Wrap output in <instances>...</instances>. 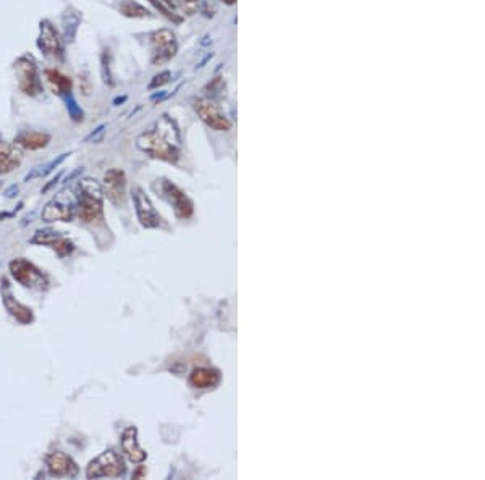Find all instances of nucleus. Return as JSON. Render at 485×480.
<instances>
[{"mask_svg":"<svg viewBox=\"0 0 485 480\" xmlns=\"http://www.w3.org/2000/svg\"><path fill=\"white\" fill-rule=\"evenodd\" d=\"M122 451L125 453V456L130 459L131 463L139 464L144 463L147 459V453L139 446L138 443V428L136 427H128L122 433Z\"/></svg>","mask_w":485,"mask_h":480,"instance_id":"a211bd4d","label":"nucleus"},{"mask_svg":"<svg viewBox=\"0 0 485 480\" xmlns=\"http://www.w3.org/2000/svg\"><path fill=\"white\" fill-rule=\"evenodd\" d=\"M20 193V187L18 184H12V187H8L7 189H5V198L7 199H13V198H17V194Z\"/></svg>","mask_w":485,"mask_h":480,"instance_id":"7c9ffc66","label":"nucleus"},{"mask_svg":"<svg viewBox=\"0 0 485 480\" xmlns=\"http://www.w3.org/2000/svg\"><path fill=\"white\" fill-rule=\"evenodd\" d=\"M24 151L18 144L10 143L0 134V175H8L23 163Z\"/></svg>","mask_w":485,"mask_h":480,"instance_id":"dca6fc26","label":"nucleus"},{"mask_svg":"<svg viewBox=\"0 0 485 480\" xmlns=\"http://www.w3.org/2000/svg\"><path fill=\"white\" fill-rule=\"evenodd\" d=\"M36 45L44 57L55 61H65V41L60 31L54 27L50 20L44 18L39 22V36Z\"/></svg>","mask_w":485,"mask_h":480,"instance_id":"0eeeda50","label":"nucleus"},{"mask_svg":"<svg viewBox=\"0 0 485 480\" xmlns=\"http://www.w3.org/2000/svg\"><path fill=\"white\" fill-rule=\"evenodd\" d=\"M2 187H3V182H0V189H2Z\"/></svg>","mask_w":485,"mask_h":480,"instance_id":"c9c22d12","label":"nucleus"},{"mask_svg":"<svg viewBox=\"0 0 485 480\" xmlns=\"http://www.w3.org/2000/svg\"><path fill=\"white\" fill-rule=\"evenodd\" d=\"M118 12L125 18H151L152 13L149 10L135 0H122L118 3Z\"/></svg>","mask_w":485,"mask_h":480,"instance_id":"5701e85b","label":"nucleus"},{"mask_svg":"<svg viewBox=\"0 0 485 480\" xmlns=\"http://www.w3.org/2000/svg\"><path fill=\"white\" fill-rule=\"evenodd\" d=\"M8 270L15 278V282H18L23 288L41 291H45L49 288L48 275L24 257H17V259L10 262Z\"/></svg>","mask_w":485,"mask_h":480,"instance_id":"423d86ee","label":"nucleus"},{"mask_svg":"<svg viewBox=\"0 0 485 480\" xmlns=\"http://www.w3.org/2000/svg\"><path fill=\"white\" fill-rule=\"evenodd\" d=\"M82 172V167H80V168H76L75 170V172H71L70 175H68V177H66L65 180H64V188H66V187H68V184L71 183V182H73V180L76 178V177H78V175Z\"/></svg>","mask_w":485,"mask_h":480,"instance_id":"2f4dec72","label":"nucleus"},{"mask_svg":"<svg viewBox=\"0 0 485 480\" xmlns=\"http://www.w3.org/2000/svg\"><path fill=\"white\" fill-rule=\"evenodd\" d=\"M13 73L17 76V86L24 96L38 99L44 94V82L41 78V68L38 60L29 52L20 55L13 61Z\"/></svg>","mask_w":485,"mask_h":480,"instance_id":"7ed1b4c3","label":"nucleus"},{"mask_svg":"<svg viewBox=\"0 0 485 480\" xmlns=\"http://www.w3.org/2000/svg\"><path fill=\"white\" fill-rule=\"evenodd\" d=\"M126 464L115 450H106L96 456L86 467L87 479H117L125 476Z\"/></svg>","mask_w":485,"mask_h":480,"instance_id":"39448f33","label":"nucleus"},{"mask_svg":"<svg viewBox=\"0 0 485 480\" xmlns=\"http://www.w3.org/2000/svg\"><path fill=\"white\" fill-rule=\"evenodd\" d=\"M29 241L33 242V245L50 247V249L55 251V254L59 257H68L71 252L75 251L73 241H71L68 236L61 233V231H57L54 228L38 230Z\"/></svg>","mask_w":485,"mask_h":480,"instance_id":"9b49d317","label":"nucleus"},{"mask_svg":"<svg viewBox=\"0 0 485 480\" xmlns=\"http://www.w3.org/2000/svg\"><path fill=\"white\" fill-rule=\"evenodd\" d=\"M152 189L161 196L164 201L173 208L175 215L178 219H189L194 212V203L191 201L189 196L184 193L183 189H180L177 184L170 182L167 178H157L156 182L152 183Z\"/></svg>","mask_w":485,"mask_h":480,"instance_id":"20e7f679","label":"nucleus"},{"mask_svg":"<svg viewBox=\"0 0 485 480\" xmlns=\"http://www.w3.org/2000/svg\"><path fill=\"white\" fill-rule=\"evenodd\" d=\"M193 107H194V112L198 113V117L209 128H212V130L215 131L231 130V122L225 117V113L220 112V108L217 107L210 99L198 97V99L193 101Z\"/></svg>","mask_w":485,"mask_h":480,"instance_id":"9d476101","label":"nucleus"},{"mask_svg":"<svg viewBox=\"0 0 485 480\" xmlns=\"http://www.w3.org/2000/svg\"><path fill=\"white\" fill-rule=\"evenodd\" d=\"M170 80H172V73H170L168 70H164V71H161V73H157L156 76H154L151 82H149L147 89L152 91V89H159V87H164L165 85H168Z\"/></svg>","mask_w":485,"mask_h":480,"instance_id":"bb28decb","label":"nucleus"},{"mask_svg":"<svg viewBox=\"0 0 485 480\" xmlns=\"http://www.w3.org/2000/svg\"><path fill=\"white\" fill-rule=\"evenodd\" d=\"M2 303H3V307L7 309V312L15 320H17L18 323L29 325V323L34 322L33 309L24 306L23 303H20L18 299L13 296V293H12V290H10L7 280H2Z\"/></svg>","mask_w":485,"mask_h":480,"instance_id":"2eb2a0df","label":"nucleus"},{"mask_svg":"<svg viewBox=\"0 0 485 480\" xmlns=\"http://www.w3.org/2000/svg\"><path fill=\"white\" fill-rule=\"evenodd\" d=\"M101 75H102V81H104V85L110 87L115 86V80H113V73H112V52L108 48H106L104 52L101 54Z\"/></svg>","mask_w":485,"mask_h":480,"instance_id":"b1692460","label":"nucleus"},{"mask_svg":"<svg viewBox=\"0 0 485 480\" xmlns=\"http://www.w3.org/2000/svg\"><path fill=\"white\" fill-rule=\"evenodd\" d=\"M222 2L226 3V5H233V3L236 2V0H222Z\"/></svg>","mask_w":485,"mask_h":480,"instance_id":"f704fd0d","label":"nucleus"},{"mask_svg":"<svg viewBox=\"0 0 485 480\" xmlns=\"http://www.w3.org/2000/svg\"><path fill=\"white\" fill-rule=\"evenodd\" d=\"M126 175L122 168H110L104 173V184H102V191H104V198L108 199V203L113 205L125 204L126 201Z\"/></svg>","mask_w":485,"mask_h":480,"instance_id":"ddd939ff","label":"nucleus"},{"mask_svg":"<svg viewBox=\"0 0 485 480\" xmlns=\"http://www.w3.org/2000/svg\"><path fill=\"white\" fill-rule=\"evenodd\" d=\"M104 191L91 177L80 178L75 184V212L82 224L92 225L104 220Z\"/></svg>","mask_w":485,"mask_h":480,"instance_id":"f03ea898","label":"nucleus"},{"mask_svg":"<svg viewBox=\"0 0 485 480\" xmlns=\"http://www.w3.org/2000/svg\"><path fill=\"white\" fill-rule=\"evenodd\" d=\"M133 204H135V212L139 220V224L144 228H168L167 221L164 220V217L157 212V209L154 208L152 201L146 194V191L143 188H133L131 191Z\"/></svg>","mask_w":485,"mask_h":480,"instance_id":"1a4fd4ad","label":"nucleus"},{"mask_svg":"<svg viewBox=\"0 0 485 480\" xmlns=\"http://www.w3.org/2000/svg\"><path fill=\"white\" fill-rule=\"evenodd\" d=\"M61 101L65 102V108H66V112H68V117L71 118V122L81 123L82 120H85V110H82L81 106L78 104V102H76L73 92H71V94H68V96H65Z\"/></svg>","mask_w":485,"mask_h":480,"instance_id":"393cba45","label":"nucleus"},{"mask_svg":"<svg viewBox=\"0 0 485 480\" xmlns=\"http://www.w3.org/2000/svg\"><path fill=\"white\" fill-rule=\"evenodd\" d=\"M180 7H182L183 13L191 17V15H194L199 10V0H180Z\"/></svg>","mask_w":485,"mask_h":480,"instance_id":"c85d7f7f","label":"nucleus"},{"mask_svg":"<svg viewBox=\"0 0 485 480\" xmlns=\"http://www.w3.org/2000/svg\"><path fill=\"white\" fill-rule=\"evenodd\" d=\"M45 466L50 476L54 477H76L80 472L78 464L73 461V458L64 451H52L44 459Z\"/></svg>","mask_w":485,"mask_h":480,"instance_id":"4468645a","label":"nucleus"},{"mask_svg":"<svg viewBox=\"0 0 485 480\" xmlns=\"http://www.w3.org/2000/svg\"><path fill=\"white\" fill-rule=\"evenodd\" d=\"M162 2H164L165 5H168V7H172V8H173V5H175V3H173V0H162Z\"/></svg>","mask_w":485,"mask_h":480,"instance_id":"72a5a7b5","label":"nucleus"},{"mask_svg":"<svg viewBox=\"0 0 485 480\" xmlns=\"http://www.w3.org/2000/svg\"><path fill=\"white\" fill-rule=\"evenodd\" d=\"M106 128H107V125H99V126H97L94 131H91L85 138V143H96V144L102 143V139H104V134H106Z\"/></svg>","mask_w":485,"mask_h":480,"instance_id":"cd10ccee","label":"nucleus"},{"mask_svg":"<svg viewBox=\"0 0 485 480\" xmlns=\"http://www.w3.org/2000/svg\"><path fill=\"white\" fill-rule=\"evenodd\" d=\"M82 22V12L73 5H68L65 12L61 13V38L65 44H73L78 36V31Z\"/></svg>","mask_w":485,"mask_h":480,"instance_id":"f3484780","label":"nucleus"},{"mask_svg":"<svg viewBox=\"0 0 485 480\" xmlns=\"http://www.w3.org/2000/svg\"><path fill=\"white\" fill-rule=\"evenodd\" d=\"M43 73L50 87V91H52V94H55L57 97L64 99L65 96H68L73 92V80H71L70 76L61 73L60 70L44 68Z\"/></svg>","mask_w":485,"mask_h":480,"instance_id":"aec40b11","label":"nucleus"},{"mask_svg":"<svg viewBox=\"0 0 485 480\" xmlns=\"http://www.w3.org/2000/svg\"><path fill=\"white\" fill-rule=\"evenodd\" d=\"M147 2L151 3V5H154V8H156L157 12H161L165 18L170 20V22H173V23H177V24L183 22V18L180 17V15L175 13L173 10L168 7V5H165L162 0H147Z\"/></svg>","mask_w":485,"mask_h":480,"instance_id":"a878e982","label":"nucleus"},{"mask_svg":"<svg viewBox=\"0 0 485 480\" xmlns=\"http://www.w3.org/2000/svg\"><path fill=\"white\" fill-rule=\"evenodd\" d=\"M50 139H52V136L45 131L22 130L13 138V143L18 144L23 151H41V149L49 146Z\"/></svg>","mask_w":485,"mask_h":480,"instance_id":"6ab92c4d","label":"nucleus"},{"mask_svg":"<svg viewBox=\"0 0 485 480\" xmlns=\"http://www.w3.org/2000/svg\"><path fill=\"white\" fill-rule=\"evenodd\" d=\"M136 146L149 157L177 163L182 157V134L177 122L164 113L149 130L139 134Z\"/></svg>","mask_w":485,"mask_h":480,"instance_id":"f257e3e1","label":"nucleus"},{"mask_svg":"<svg viewBox=\"0 0 485 480\" xmlns=\"http://www.w3.org/2000/svg\"><path fill=\"white\" fill-rule=\"evenodd\" d=\"M188 380L193 388L208 390V388H214V386L220 384L222 375L219 370L214 368H198L189 374Z\"/></svg>","mask_w":485,"mask_h":480,"instance_id":"412c9836","label":"nucleus"},{"mask_svg":"<svg viewBox=\"0 0 485 480\" xmlns=\"http://www.w3.org/2000/svg\"><path fill=\"white\" fill-rule=\"evenodd\" d=\"M61 177H64V172L57 173V175H55V177H54L52 180H50V182H49L48 184H45V187L43 188V193L45 194V193H49V191H50V189H54V188L57 187V184H59V182H60V180H61Z\"/></svg>","mask_w":485,"mask_h":480,"instance_id":"c756f323","label":"nucleus"},{"mask_svg":"<svg viewBox=\"0 0 485 480\" xmlns=\"http://www.w3.org/2000/svg\"><path fill=\"white\" fill-rule=\"evenodd\" d=\"M70 156H73V152H64V154H60V156L50 159L49 162L41 163V165H38V167L31 168V172L27 173V177H24V182L29 183V182H34V180L45 178L48 175L55 172V168H59L60 165L64 163Z\"/></svg>","mask_w":485,"mask_h":480,"instance_id":"4be33fe9","label":"nucleus"},{"mask_svg":"<svg viewBox=\"0 0 485 480\" xmlns=\"http://www.w3.org/2000/svg\"><path fill=\"white\" fill-rule=\"evenodd\" d=\"M149 44H151V64L154 66L165 65L173 59L178 52L177 38L172 31L167 28L157 29L149 34Z\"/></svg>","mask_w":485,"mask_h":480,"instance_id":"6e6552de","label":"nucleus"},{"mask_svg":"<svg viewBox=\"0 0 485 480\" xmlns=\"http://www.w3.org/2000/svg\"><path fill=\"white\" fill-rule=\"evenodd\" d=\"M75 217V199H70L65 193L57 194L54 199H50L44 205L43 212H41V220L45 224H52V221H71Z\"/></svg>","mask_w":485,"mask_h":480,"instance_id":"f8f14e48","label":"nucleus"},{"mask_svg":"<svg viewBox=\"0 0 485 480\" xmlns=\"http://www.w3.org/2000/svg\"><path fill=\"white\" fill-rule=\"evenodd\" d=\"M126 99H128V97H126V96L117 97V99H115V101H113V106H120V104H122V102H125Z\"/></svg>","mask_w":485,"mask_h":480,"instance_id":"473e14b6","label":"nucleus"}]
</instances>
